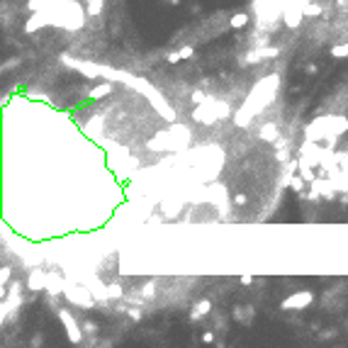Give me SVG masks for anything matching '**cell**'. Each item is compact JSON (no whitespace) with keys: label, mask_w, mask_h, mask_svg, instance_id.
<instances>
[{"label":"cell","mask_w":348,"mask_h":348,"mask_svg":"<svg viewBox=\"0 0 348 348\" xmlns=\"http://www.w3.org/2000/svg\"><path fill=\"white\" fill-rule=\"evenodd\" d=\"M280 49H275V46H270V49H256L251 56H246L244 61L246 64H256V61H261V59H268V56H278Z\"/></svg>","instance_id":"obj_8"},{"label":"cell","mask_w":348,"mask_h":348,"mask_svg":"<svg viewBox=\"0 0 348 348\" xmlns=\"http://www.w3.org/2000/svg\"><path fill=\"white\" fill-rule=\"evenodd\" d=\"M105 295H107V297H110V300H122V287H120V285H117V282H112L110 287H107V290H105Z\"/></svg>","instance_id":"obj_16"},{"label":"cell","mask_w":348,"mask_h":348,"mask_svg":"<svg viewBox=\"0 0 348 348\" xmlns=\"http://www.w3.org/2000/svg\"><path fill=\"white\" fill-rule=\"evenodd\" d=\"M85 3H90V0H85Z\"/></svg>","instance_id":"obj_31"},{"label":"cell","mask_w":348,"mask_h":348,"mask_svg":"<svg viewBox=\"0 0 348 348\" xmlns=\"http://www.w3.org/2000/svg\"><path fill=\"white\" fill-rule=\"evenodd\" d=\"M81 326H83L85 334H90V336H95V331H98V324H95V321H88V319H85Z\"/></svg>","instance_id":"obj_20"},{"label":"cell","mask_w":348,"mask_h":348,"mask_svg":"<svg viewBox=\"0 0 348 348\" xmlns=\"http://www.w3.org/2000/svg\"><path fill=\"white\" fill-rule=\"evenodd\" d=\"M231 317H234V321H239V324L251 326V324H253V317H256V309L251 305H237L231 309Z\"/></svg>","instance_id":"obj_6"},{"label":"cell","mask_w":348,"mask_h":348,"mask_svg":"<svg viewBox=\"0 0 348 348\" xmlns=\"http://www.w3.org/2000/svg\"><path fill=\"white\" fill-rule=\"evenodd\" d=\"M246 202H249V197H246V195H237V197H234V205H239V207H244Z\"/></svg>","instance_id":"obj_25"},{"label":"cell","mask_w":348,"mask_h":348,"mask_svg":"<svg viewBox=\"0 0 348 348\" xmlns=\"http://www.w3.org/2000/svg\"><path fill=\"white\" fill-rule=\"evenodd\" d=\"M314 302V293L312 290H300V293H293L287 300H282V309H307V307Z\"/></svg>","instance_id":"obj_4"},{"label":"cell","mask_w":348,"mask_h":348,"mask_svg":"<svg viewBox=\"0 0 348 348\" xmlns=\"http://www.w3.org/2000/svg\"><path fill=\"white\" fill-rule=\"evenodd\" d=\"M112 90H114V83H110V81H105V83L95 85L93 90H88V98H90V100H98V98H102V95H110Z\"/></svg>","instance_id":"obj_9"},{"label":"cell","mask_w":348,"mask_h":348,"mask_svg":"<svg viewBox=\"0 0 348 348\" xmlns=\"http://www.w3.org/2000/svg\"><path fill=\"white\" fill-rule=\"evenodd\" d=\"M226 114H229V107L224 102H214V105L200 102L195 110V120L200 125H212V122H217L219 117H226Z\"/></svg>","instance_id":"obj_1"},{"label":"cell","mask_w":348,"mask_h":348,"mask_svg":"<svg viewBox=\"0 0 348 348\" xmlns=\"http://www.w3.org/2000/svg\"><path fill=\"white\" fill-rule=\"evenodd\" d=\"M209 312H212V300H207V297H205V300H197L195 307H193L190 314H188V321H190V324H197V321L205 319Z\"/></svg>","instance_id":"obj_5"},{"label":"cell","mask_w":348,"mask_h":348,"mask_svg":"<svg viewBox=\"0 0 348 348\" xmlns=\"http://www.w3.org/2000/svg\"><path fill=\"white\" fill-rule=\"evenodd\" d=\"M27 285L32 287V290H44L49 282H44V273H42V270H32V275H29Z\"/></svg>","instance_id":"obj_10"},{"label":"cell","mask_w":348,"mask_h":348,"mask_svg":"<svg viewBox=\"0 0 348 348\" xmlns=\"http://www.w3.org/2000/svg\"><path fill=\"white\" fill-rule=\"evenodd\" d=\"M305 178H302V176H297V178H293V181H290V185H293V190L295 193H297V195H302V193H305Z\"/></svg>","instance_id":"obj_17"},{"label":"cell","mask_w":348,"mask_h":348,"mask_svg":"<svg viewBox=\"0 0 348 348\" xmlns=\"http://www.w3.org/2000/svg\"><path fill=\"white\" fill-rule=\"evenodd\" d=\"M178 54H181V59H190V56H195V46L185 44V46H181V49H178Z\"/></svg>","instance_id":"obj_19"},{"label":"cell","mask_w":348,"mask_h":348,"mask_svg":"<svg viewBox=\"0 0 348 348\" xmlns=\"http://www.w3.org/2000/svg\"><path fill=\"white\" fill-rule=\"evenodd\" d=\"M302 10H305V15L314 17V15L321 13V5H319V3H302Z\"/></svg>","instance_id":"obj_15"},{"label":"cell","mask_w":348,"mask_h":348,"mask_svg":"<svg viewBox=\"0 0 348 348\" xmlns=\"http://www.w3.org/2000/svg\"><path fill=\"white\" fill-rule=\"evenodd\" d=\"M102 5H105V0H90V3H88V8H85L88 17H100V13H102Z\"/></svg>","instance_id":"obj_12"},{"label":"cell","mask_w":348,"mask_h":348,"mask_svg":"<svg viewBox=\"0 0 348 348\" xmlns=\"http://www.w3.org/2000/svg\"><path fill=\"white\" fill-rule=\"evenodd\" d=\"M261 139L263 141H275L278 139V129H275V125H265L263 129H261Z\"/></svg>","instance_id":"obj_13"},{"label":"cell","mask_w":348,"mask_h":348,"mask_svg":"<svg viewBox=\"0 0 348 348\" xmlns=\"http://www.w3.org/2000/svg\"><path fill=\"white\" fill-rule=\"evenodd\" d=\"M334 336H338V331H336V329H326V331H319V338H324V341H329V338H334Z\"/></svg>","instance_id":"obj_22"},{"label":"cell","mask_w":348,"mask_h":348,"mask_svg":"<svg viewBox=\"0 0 348 348\" xmlns=\"http://www.w3.org/2000/svg\"><path fill=\"white\" fill-rule=\"evenodd\" d=\"M282 13H285V25H287V27H297V25L302 22L305 10H302V3H300L297 8H285Z\"/></svg>","instance_id":"obj_7"},{"label":"cell","mask_w":348,"mask_h":348,"mask_svg":"<svg viewBox=\"0 0 348 348\" xmlns=\"http://www.w3.org/2000/svg\"><path fill=\"white\" fill-rule=\"evenodd\" d=\"M125 312H127V317H129L132 321H141V317H144L141 309H134V307H125Z\"/></svg>","instance_id":"obj_18"},{"label":"cell","mask_w":348,"mask_h":348,"mask_svg":"<svg viewBox=\"0 0 348 348\" xmlns=\"http://www.w3.org/2000/svg\"><path fill=\"white\" fill-rule=\"evenodd\" d=\"M193 102H197V105H200V102H207L205 90H195V93H193Z\"/></svg>","instance_id":"obj_21"},{"label":"cell","mask_w":348,"mask_h":348,"mask_svg":"<svg viewBox=\"0 0 348 348\" xmlns=\"http://www.w3.org/2000/svg\"><path fill=\"white\" fill-rule=\"evenodd\" d=\"M305 73L314 76V73H317V64H307V66H305Z\"/></svg>","instance_id":"obj_28"},{"label":"cell","mask_w":348,"mask_h":348,"mask_svg":"<svg viewBox=\"0 0 348 348\" xmlns=\"http://www.w3.org/2000/svg\"><path fill=\"white\" fill-rule=\"evenodd\" d=\"M331 56H334V59H348V42L331 46Z\"/></svg>","instance_id":"obj_14"},{"label":"cell","mask_w":348,"mask_h":348,"mask_svg":"<svg viewBox=\"0 0 348 348\" xmlns=\"http://www.w3.org/2000/svg\"><path fill=\"white\" fill-rule=\"evenodd\" d=\"M56 317H59V321L64 324V329H66V334H69L71 343H81V338H83V326H78V321H76V317L71 314V309L59 307V309H56Z\"/></svg>","instance_id":"obj_2"},{"label":"cell","mask_w":348,"mask_h":348,"mask_svg":"<svg viewBox=\"0 0 348 348\" xmlns=\"http://www.w3.org/2000/svg\"><path fill=\"white\" fill-rule=\"evenodd\" d=\"M246 25H249V15L246 13H237L229 20V27H234V29H244Z\"/></svg>","instance_id":"obj_11"},{"label":"cell","mask_w":348,"mask_h":348,"mask_svg":"<svg viewBox=\"0 0 348 348\" xmlns=\"http://www.w3.org/2000/svg\"><path fill=\"white\" fill-rule=\"evenodd\" d=\"M168 3H170V5H181V0H168Z\"/></svg>","instance_id":"obj_30"},{"label":"cell","mask_w":348,"mask_h":348,"mask_svg":"<svg viewBox=\"0 0 348 348\" xmlns=\"http://www.w3.org/2000/svg\"><path fill=\"white\" fill-rule=\"evenodd\" d=\"M166 61H168V64H178V61H181V54H178V51H173V54L166 56Z\"/></svg>","instance_id":"obj_24"},{"label":"cell","mask_w":348,"mask_h":348,"mask_svg":"<svg viewBox=\"0 0 348 348\" xmlns=\"http://www.w3.org/2000/svg\"><path fill=\"white\" fill-rule=\"evenodd\" d=\"M239 282H241L244 287H251V285H253V275H241V278H239Z\"/></svg>","instance_id":"obj_23"},{"label":"cell","mask_w":348,"mask_h":348,"mask_svg":"<svg viewBox=\"0 0 348 348\" xmlns=\"http://www.w3.org/2000/svg\"><path fill=\"white\" fill-rule=\"evenodd\" d=\"M20 64V59H10V61H5V66H3V71H8V69H15Z\"/></svg>","instance_id":"obj_27"},{"label":"cell","mask_w":348,"mask_h":348,"mask_svg":"<svg viewBox=\"0 0 348 348\" xmlns=\"http://www.w3.org/2000/svg\"><path fill=\"white\" fill-rule=\"evenodd\" d=\"M32 346H42V334H34V338H32Z\"/></svg>","instance_id":"obj_29"},{"label":"cell","mask_w":348,"mask_h":348,"mask_svg":"<svg viewBox=\"0 0 348 348\" xmlns=\"http://www.w3.org/2000/svg\"><path fill=\"white\" fill-rule=\"evenodd\" d=\"M202 341H205V343H214V331H205V334H202Z\"/></svg>","instance_id":"obj_26"},{"label":"cell","mask_w":348,"mask_h":348,"mask_svg":"<svg viewBox=\"0 0 348 348\" xmlns=\"http://www.w3.org/2000/svg\"><path fill=\"white\" fill-rule=\"evenodd\" d=\"M66 300H69L71 305L81 307V309H93V307H95L93 295L88 293L85 287H69V290H66Z\"/></svg>","instance_id":"obj_3"}]
</instances>
